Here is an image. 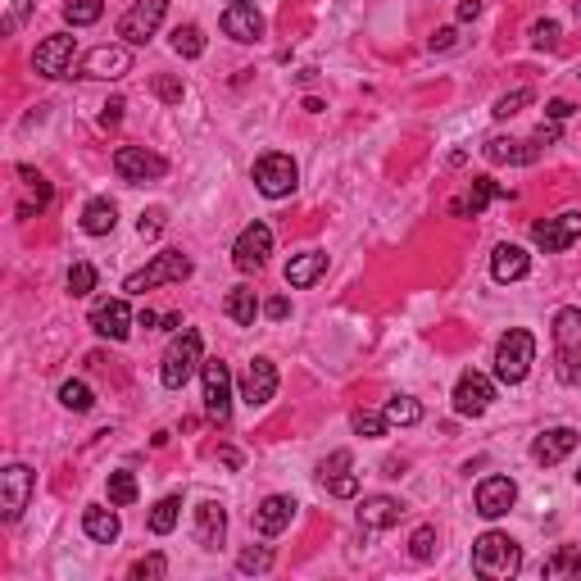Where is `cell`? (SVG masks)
<instances>
[{
    "label": "cell",
    "mask_w": 581,
    "mask_h": 581,
    "mask_svg": "<svg viewBox=\"0 0 581 581\" xmlns=\"http://www.w3.org/2000/svg\"><path fill=\"white\" fill-rule=\"evenodd\" d=\"M554 368L563 386H581V309H559L554 314Z\"/></svg>",
    "instance_id": "obj_1"
},
{
    "label": "cell",
    "mask_w": 581,
    "mask_h": 581,
    "mask_svg": "<svg viewBox=\"0 0 581 581\" xmlns=\"http://www.w3.org/2000/svg\"><path fill=\"white\" fill-rule=\"evenodd\" d=\"M518 568H522V550H518V541H513V536H504V532L477 536V545H473V572H477V577L509 581Z\"/></svg>",
    "instance_id": "obj_2"
},
{
    "label": "cell",
    "mask_w": 581,
    "mask_h": 581,
    "mask_svg": "<svg viewBox=\"0 0 581 581\" xmlns=\"http://www.w3.org/2000/svg\"><path fill=\"white\" fill-rule=\"evenodd\" d=\"M532 364H536V336L522 332V327L504 332L500 345H495V377H500L504 386H518L522 377L532 373Z\"/></svg>",
    "instance_id": "obj_3"
},
{
    "label": "cell",
    "mask_w": 581,
    "mask_h": 581,
    "mask_svg": "<svg viewBox=\"0 0 581 581\" xmlns=\"http://www.w3.org/2000/svg\"><path fill=\"white\" fill-rule=\"evenodd\" d=\"M187 277H191V259L182 255V250H159L146 268H137V273L123 282V291H128V296H146V291H155V286L187 282Z\"/></svg>",
    "instance_id": "obj_4"
},
{
    "label": "cell",
    "mask_w": 581,
    "mask_h": 581,
    "mask_svg": "<svg viewBox=\"0 0 581 581\" xmlns=\"http://www.w3.org/2000/svg\"><path fill=\"white\" fill-rule=\"evenodd\" d=\"M196 368H200V332H182L178 341L168 345L164 368H159V382H164L168 391H182Z\"/></svg>",
    "instance_id": "obj_5"
},
{
    "label": "cell",
    "mask_w": 581,
    "mask_h": 581,
    "mask_svg": "<svg viewBox=\"0 0 581 581\" xmlns=\"http://www.w3.org/2000/svg\"><path fill=\"white\" fill-rule=\"evenodd\" d=\"M32 491H37V473H32L28 463H10L5 473H0V518L5 522H19L23 509H28Z\"/></svg>",
    "instance_id": "obj_6"
},
{
    "label": "cell",
    "mask_w": 581,
    "mask_h": 581,
    "mask_svg": "<svg viewBox=\"0 0 581 581\" xmlns=\"http://www.w3.org/2000/svg\"><path fill=\"white\" fill-rule=\"evenodd\" d=\"M296 182H300V168H296V159L282 155V150H273V155H264L255 164V187L264 191L268 200L291 196V191H296Z\"/></svg>",
    "instance_id": "obj_7"
},
{
    "label": "cell",
    "mask_w": 581,
    "mask_h": 581,
    "mask_svg": "<svg viewBox=\"0 0 581 581\" xmlns=\"http://www.w3.org/2000/svg\"><path fill=\"white\" fill-rule=\"evenodd\" d=\"M200 373H205V414H209V423L227 427L232 423V373H227L223 359L200 364Z\"/></svg>",
    "instance_id": "obj_8"
},
{
    "label": "cell",
    "mask_w": 581,
    "mask_h": 581,
    "mask_svg": "<svg viewBox=\"0 0 581 581\" xmlns=\"http://www.w3.org/2000/svg\"><path fill=\"white\" fill-rule=\"evenodd\" d=\"M164 14H168V0H137V5H132V10L119 19L123 46H146V41L159 32Z\"/></svg>",
    "instance_id": "obj_9"
},
{
    "label": "cell",
    "mask_w": 581,
    "mask_h": 581,
    "mask_svg": "<svg viewBox=\"0 0 581 581\" xmlns=\"http://www.w3.org/2000/svg\"><path fill=\"white\" fill-rule=\"evenodd\" d=\"M114 173H119L123 182H159L168 173V159L155 155V150H146V146H119Z\"/></svg>",
    "instance_id": "obj_10"
},
{
    "label": "cell",
    "mask_w": 581,
    "mask_h": 581,
    "mask_svg": "<svg viewBox=\"0 0 581 581\" xmlns=\"http://www.w3.org/2000/svg\"><path fill=\"white\" fill-rule=\"evenodd\" d=\"M91 332L96 336H105V341H128V332H132V309H128V300L123 296H105V300H96L91 305Z\"/></svg>",
    "instance_id": "obj_11"
},
{
    "label": "cell",
    "mask_w": 581,
    "mask_h": 581,
    "mask_svg": "<svg viewBox=\"0 0 581 581\" xmlns=\"http://www.w3.org/2000/svg\"><path fill=\"white\" fill-rule=\"evenodd\" d=\"M577 237H581V209H568V214H559V218H541V223H532V241L545 250V255H563Z\"/></svg>",
    "instance_id": "obj_12"
},
{
    "label": "cell",
    "mask_w": 581,
    "mask_h": 581,
    "mask_svg": "<svg viewBox=\"0 0 581 581\" xmlns=\"http://www.w3.org/2000/svg\"><path fill=\"white\" fill-rule=\"evenodd\" d=\"M491 400H495V382L486 373H468L454 382V414H463V418H482L486 409H491Z\"/></svg>",
    "instance_id": "obj_13"
},
{
    "label": "cell",
    "mask_w": 581,
    "mask_h": 581,
    "mask_svg": "<svg viewBox=\"0 0 581 581\" xmlns=\"http://www.w3.org/2000/svg\"><path fill=\"white\" fill-rule=\"evenodd\" d=\"M73 50H78V41H73L69 32H55V37H46L37 46L32 69H37L41 78H69V73H73Z\"/></svg>",
    "instance_id": "obj_14"
},
{
    "label": "cell",
    "mask_w": 581,
    "mask_h": 581,
    "mask_svg": "<svg viewBox=\"0 0 581 581\" xmlns=\"http://www.w3.org/2000/svg\"><path fill=\"white\" fill-rule=\"evenodd\" d=\"M268 255H273V227L268 223H250L232 246V259H237L241 273H259L268 264Z\"/></svg>",
    "instance_id": "obj_15"
},
{
    "label": "cell",
    "mask_w": 581,
    "mask_h": 581,
    "mask_svg": "<svg viewBox=\"0 0 581 581\" xmlns=\"http://www.w3.org/2000/svg\"><path fill=\"white\" fill-rule=\"evenodd\" d=\"M273 395H277V364L264 355L250 359L246 373H241V400H246L250 409H264Z\"/></svg>",
    "instance_id": "obj_16"
},
{
    "label": "cell",
    "mask_w": 581,
    "mask_h": 581,
    "mask_svg": "<svg viewBox=\"0 0 581 581\" xmlns=\"http://www.w3.org/2000/svg\"><path fill=\"white\" fill-rule=\"evenodd\" d=\"M132 69V50L128 46H96L82 60V73L78 78H100V82H114V78H123V73Z\"/></svg>",
    "instance_id": "obj_17"
},
{
    "label": "cell",
    "mask_w": 581,
    "mask_h": 581,
    "mask_svg": "<svg viewBox=\"0 0 581 581\" xmlns=\"http://www.w3.org/2000/svg\"><path fill=\"white\" fill-rule=\"evenodd\" d=\"M513 504H518L513 477H482V482H477V513H482V518H504Z\"/></svg>",
    "instance_id": "obj_18"
},
{
    "label": "cell",
    "mask_w": 581,
    "mask_h": 581,
    "mask_svg": "<svg viewBox=\"0 0 581 581\" xmlns=\"http://www.w3.org/2000/svg\"><path fill=\"white\" fill-rule=\"evenodd\" d=\"M300 504L291 500V495H268L264 504L255 509V532L259 536H282L286 527H291V518H296Z\"/></svg>",
    "instance_id": "obj_19"
},
{
    "label": "cell",
    "mask_w": 581,
    "mask_h": 581,
    "mask_svg": "<svg viewBox=\"0 0 581 581\" xmlns=\"http://www.w3.org/2000/svg\"><path fill=\"white\" fill-rule=\"evenodd\" d=\"M572 450H577V432H572V427H550V432L536 436L532 459L541 463V468H554V463H563Z\"/></svg>",
    "instance_id": "obj_20"
},
{
    "label": "cell",
    "mask_w": 581,
    "mask_h": 581,
    "mask_svg": "<svg viewBox=\"0 0 581 581\" xmlns=\"http://www.w3.org/2000/svg\"><path fill=\"white\" fill-rule=\"evenodd\" d=\"M491 200H513V191L500 187L495 178H473V187H468L459 200H454L450 214H473V218H477L486 205H491Z\"/></svg>",
    "instance_id": "obj_21"
},
{
    "label": "cell",
    "mask_w": 581,
    "mask_h": 581,
    "mask_svg": "<svg viewBox=\"0 0 581 581\" xmlns=\"http://www.w3.org/2000/svg\"><path fill=\"white\" fill-rule=\"evenodd\" d=\"M223 536H227V509H223V504H218V500L196 504V541H200V550H218Z\"/></svg>",
    "instance_id": "obj_22"
},
{
    "label": "cell",
    "mask_w": 581,
    "mask_h": 581,
    "mask_svg": "<svg viewBox=\"0 0 581 581\" xmlns=\"http://www.w3.org/2000/svg\"><path fill=\"white\" fill-rule=\"evenodd\" d=\"M223 32L232 41H259L264 37V14L255 5H227L223 10Z\"/></svg>",
    "instance_id": "obj_23"
},
{
    "label": "cell",
    "mask_w": 581,
    "mask_h": 581,
    "mask_svg": "<svg viewBox=\"0 0 581 581\" xmlns=\"http://www.w3.org/2000/svg\"><path fill=\"white\" fill-rule=\"evenodd\" d=\"M532 273V255L522 246H495V255H491V277L495 282H522V277Z\"/></svg>",
    "instance_id": "obj_24"
},
{
    "label": "cell",
    "mask_w": 581,
    "mask_h": 581,
    "mask_svg": "<svg viewBox=\"0 0 581 581\" xmlns=\"http://www.w3.org/2000/svg\"><path fill=\"white\" fill-rule=\"evenodd\" d=\"M486 159H491V164H536V159H541V146H536V141L491 137L486 141Z\"/></svg>",
    "instance_id": "obj_25"
},
{
    "label": "cell",
    "mask_w": 581,
    "mask_h": 581,
    "mask_svg": "<svg viewBox=\"0 0 581 581\" xmlns=\"http://www.w3.org/2000/svg\"><path fill=\"white\" fill-rule=\"evenodd\" d=\"M400 500H391V495H373V500H364V509H359V527L364 532H386V527H395L400 522Z\"/></svg>",
    "instance_id": "obj_26"
},
{
    "label": "cell",
    "mask_w": 581,
    "mask_h": 581,
    "mask_svg": "<svg viewBox=\"0 0 581 581\" xmlns=\"http://www.w3.org/2000/svg\"><path fill=\"white\" fill-rule=\"evenodd\" d=\"M323 273H327V255L323 250H305V255H296L291 264H286V286L305 291V286H314Z\"/></svg>",
    "instance_id": "obj_27"
},
{
    "label": "cell",
    "mask_w": 581,
    "mask_h": 581,
    "mask_svg": "<svg viewBox=\"0 0 581 581\" xmlns=\"http://www.w3.org/2000/svg\"><path fill=\"white\" fill-rule=\"evenodd\" d=\"M82 532H87L91 541H100V545L119 541V513H114V509H100V504H91V509L82 513Z\"/></svg>",
    "instance_id": "obj_28"
},
{
    "label": "cell",
    "mask_w": 581,
    "mask_h": 581,
    "mask_svg": "<svg viewBox=\"0 0 581 581\" xmlns=\"http://www.w3.org/2000/svg\"><path fill=\"white\" fill-rule=\"evenodd\" d=\"M223 309H227V318H232L237 327H255V318H259V300H255V291H250V286L227 291Z\"/></svg>",
    "instance_id": "obj_29"
},
{
    "label": "cell",
    "mask_w": 581,
    "mask_h": 581,
    "mask_svg": "<svg viewBox=\"0 0 581 581\" xmlns=\"http://www.w3.org/2000/svg\"><path fill=\"white\" fill-rule=\"evenodd\" d=\"M114 223H119V209L109 205V200H91V205L82 209V232H87V237H109Z\"/></svg>",
    "instance_id": "obj_30"
},
{
    "label": "cell",
    "mask_w": 581,
    "mask_h": 581,
    "mask_svg": "<svg viewBox=\"0 0 581 581\" xmlns=\"http://www.w3.org/2000/svg\"><path fill=\"white\" fill-rule=\"evenodd\" d=\"M545 581H572L581 577V550L577 545H563V550H554L550 559H545Z\"/></svg>",
    "instance_id": "obj_31"
},
{
    "label": "cell",
    "mask_w": 581,
    "mask_h": 581,
    "mask_svg": "<svg viewBox=\"0 0 581 581\" xmlns=\"http://www.w3.org/2000/svg\"><path fill=\"white\" fill-rule=\"evenodd\" d=\"M386 418H391V427H414L423 423V404L414 395H391L386 400Z\"/></svg>",
    "instance_id": "obj_32"
},
{
    "label": "cell",
    "mask_w": 581,
    "mask_h": 581,
    "mask_svg": "<svg viewBox=\"0 0 581 581\" xmlns=\"http://www.w3.org/2000/svg\"><path fill=\"white\" fill-rule=\"evenodd\" d=\"M173 50H178L182 60H200V55H205V32H200L196 23H178V28H173Z\"/></svg>",
    "instance_id": "obj_33"
},
{
    "label": "cell",
    "mask_w": 581,
    "mask_h": 581,
    "mask_svg": "<svg viewBox=\"0 0 581 581\" xmlns=\"http://www.w3.org/2000/svg\"><path fill=\"white\" fill-rule=\"evenodd\" d=\"M178 513H182V500H178V495L159 500L155 509H150V532H155V536H168L173 527H178Z\"/></svg>",
    "instance_id": "obj_34"
},
{
    "label": "cell",
    "mask_w": 581,
    "mask_h": 581,
    "mask_svg": "<svg viewBox=\"0 0 581 581\" xmlns=\"http://www.w3.org/2000/svg\"><path fill=\"white\" fill-rule=\"evenodd\" d=\"M350 427H355L359 436H368V441H382V436L391 432V418H386V414H373V409H355Z\"/></svg>",
    "instance_id": "obj_35"
},
{
    "label": "cell",
    "mask_w": 581,
    "mask_h": 581,
    "mask_svg": "<svg viewBox=\"0 0 581 581\" xmlns=\"http://www.w3.org/2000/svg\"><path fill=\"white\" fill-rule=\"evenodd\" d=\"M32 5H37V0H0V32L14 37V32L23 28V19L32 14Z\"/></svg>",
    "instance_id": "obj_36"
},
{
    "label": "cell",
    "mask_w": 581,
    "mask_h": 581,
    "mask_svg": "<svg viewBox=\"0 0 581 581\" xmlns=\"http://www.w3.org/2000/svg\"><path fill=\"white\" fill-rule=\"evenodd\" d=\"M100 14H105V0H64V19H69L73 28H87Z\"/></svg>",
    "instance_id": "obj_37"
},
{
    "label": "cell",
    "mask_w": 581,
    "mask_h": 581,
    "mask_svg": "<svg viewBox=\"0 0 581 581\" xmlns=\"http://www.w3.org/2000/svg\"><path fill=\"white\" fill-rule=\"evenodd\" d=\"M60 404H64V409H73V414H87L91 404H96V395H91L87 382H64L60 386Z\"/></svg>",
    "instance_id": "obj_38"
},
{
    "label": "cell",
    "mask_w": 581,
    "mask_h": 581,
    "mask_svg": "<svg viewBox=\"0 0 581 581\" xmlns=\"http://www.w3.org/2000/svg\"><path fill=\"white\" fill-rule=\"evenodd\" d=\"M19 178H23V187L32 191V209H37V214H41V209L50 205V182L41 178L37 168H28V164H19Z\"/></svg>",
    "instance_id": "obj_39"
},
{
    "label": "cell",
    "mask_w": 581,
    "mask_h": 581,
    "mask_svg": "<svg viewBox=\"0 0 581 581\" xmlns=\"http://www.w3.org/2000/svg\"><path fill=\"white\" fill-rule=\"evenodd\" d=\"M109 504H137V477L132 473H109Z\"/></svg>",
    "instance_id": "obj_40"
},
{
    "label": "cell",
    "mask_w": 581,
    "mask_h": 581,
    "mask_svg": "<svg viewBox=\"0 0 581 581\" xmlns=\"http://www.w3.org/2000/svg\"><path fill=\"white\" fill-rule=\"evenodd\" d=\"M532 91H527V87H518V91H509V96H500V100H495V109H491V114H495V119H513V114H522V109H527V105H532Z\"/></svg>",
    "instance_id": "obj_41"
},
{
    "label": "cell",
    "mask_w": 581,
    "mask_h": 581,
    "mask_svg": "<svg viewBox=\"0 0 581 581\" xmlns=\"http://www.w3.org/2000/svg\"><path fill=\"white\" fill-rule=\"evenodd\" d=\"M237 568L241 572H268L273 568V550H268V545H250V550H241Z\"/></svg>",
    "instance_id": "obj_42"
},
{
    "label": "cell",
    "mask_w": 581,
    "mask_h": 581,
    "mask_svg": "<svg viewBox=\"0 0 581 581\" xmlns=\"http://www.w3.org/2000/svg\"><path fill=\"white\" fill-rule=\"evenodd\" d=\"M168 572V559L164 554H146V559L132 563V581H159Z\"/></svg>",
    "instance_id": "obj_43"
},
{
    "label": "cell",
    "mask_w": 581,
    "mask_h": 581,
    "mask_svg": "<svg viewBox=\"0 0 581 581\" xmlns=\"http://www.w3.org/2000/svg\"><path fill=\"white\" fill-rule=\"evenodd\" d=\"M91 291H96V268L73 264L69 268V296H91Z\"/></svg>",
    "instance_id": "obj_44"
},
{
    "label": "cell",
    "mask_w": 581,
    "mask_h": 581,
    "mask_svg": "<svg viewBox=\"0 0 581 581\" xmlns=\"http://www.w3.org/2000/svg\"><path fill=\"white\" fill-rule=\"evenodd\" d=\"M409 554H414L418 563H427L436 554V527H418L414 541H409Z\"/></svg>",
    "instance_id": "obj_45"
},
{
    "label": "cell",
    "mask_w": 581,
    "mask_h": 581,
    "mask_svg": "<svg viewBox=\"0 0 581 581\" xmlns=\"http://www.w3.org/2000/svg\"><path fill=\"white\" fill-rule=\"evenodd\" d=\"M532 46L536 50H554V46H559V23H554V19L532 23Z\"/></svg>",
    "instance_id": "obj_46"
},
{
    "label": "cell",
    "mask_w": 581,
    "mask_h": 581,
    "mask_svg": "<svg viewBox=\"0 0 581 581\" xmlns=\"http://www.w3.org/2000/svg\"><path fill=\"white\" fill-rule=\"evenodd\" d=\"M159 232H164V209H146V214H141V223H137V237L141 241H155Z\"/></svg>",
    "instance_id": "obj_47"
},
{
    "label": "cell",
    "mask_w": 581,
    "mask_h": 581,
    "mask_svg": "<svg viewBox=\"0 0 581 581\" xmlns=\"http://www.w3.org/2000/svg\"><path fill=\"white\" fill-rule=\"evenodd\" d=\"M327 491H332V495H336V500H350V495H359V477H355V473L327 477Z\"/></svg>",
    "instance_id": "obj_48"
},
{
    "label": "cell",
    "mask_w": 581,
    "mask_h": 581,
    "mask_svg": "<svg viewBox=\"0 0 581 581\" xmlns=\"http://www.w3.org/2000/svg\"><path fill=\"white\" fill-rule=\"evenodd\" d=\"M345 468H350V450H336L332 459H323V463H318V477H323V482H327V477H341Z\"/></svg>",
    "instance_id": "obj_49"
},
{
    "label": "cell",
    "mask_w": 581,
    "mask_h": 581,
    "mask_svg": "<svg viewBox=\"0 0 581 581\" xmlns=\"http://www.w3.org/2000/svg\"><path fill=\"white\" fill-rule=\"evenodd\" d=\"M182 91H187V87H182L178 78H155V96H159V100H168V105H178Z\"/></svg>",
    "instance_id": "obj_50"
},
{
    "label": "cell",
    "mask_w": 581,
    "mask_h": 581,
    "mask_svg": "<svg viewBox=\"0 0 581 581\" xmlns=\"http://www.w3.org/2000/svg\"><path fill=\"white\" fill-rule=\"evenodd\" d=\"M532 141H536V146H541V150H545V146H554V141H559V123H554V119H550V123H541Z\"/></svg>",
    "instance_id": "obj_51"
},
{
    "label": "cell",
    "mask_w": 581,
    "mask_h": 581,
    "mask_svg": "<svg viewBox=\"0 0 581 581\" xmlns=\"http://www.w3.org/2000/svg\"><path fill=\"white\" fill-rule=\"evenodd\" d=\"M454 46H459V32H454V28L432 32V50H454Z\"/></svg>",
    "instance_id": "obj_52"
},
{
    "label": "cell",
    "mask_w": 581,
    "mask_h": 581,
    "mask_svg": "<svg viewBox=\"0 0 581 581\" xmlns=\"http://www.w3.org/2000/svg\"><path fill=\"white\" fill-rule=\"evenodd\" d=\"M545 114H550L554 123H563V119H572V105H568V100H550V105H545Z\"/></svg>",
    "instance_id": "obj_53"
},
{
    "label": "cell",
    "mask_w": 581,
    "mask_h": 581,
    "mask_svg": "<svg viewBox=\"0 0 581 581\" xmlns=\"http://www.w3.org/2000/svg\"><path fill=\"white\" fill-rule=\"evenodd\" d=\"M123 119V100H109L105 105V114H100V123H105V128H114V123Z\"/></svg>",
    "instance_id": "obj_54"
},
{
    "label": "cell",
    "mask_w": 581,
    "mask_h": 581,
    "mask_svg": "<svg viewBox=\"0 0 581 581\" xmlns=\"http://www.w3.org/2000/svg\"><path fill=\"white\" fill-rule=\"evenodd\" d=\"M264 314H268V318H277V323H282V318L291 314V305H286V300L277 296V300H268V305H264Z\"/></svg>",
    "instance_id": "obj_55"
},
{
    "label": "cell",
    "mask_w": 581,
    "mask_h": 581,
    "mask_svg": "<svg viewBox=\"0 0 581 581\" xmlns=\"http://www.w3.org/2000/svg\"><path fill=\"white\" fill-rule=\"evenodd\" d=\"M477 14H482V0H463V5H459V19H463V23L477 19Z\"/></svg>",
    "instance_id": "obj_56"
},
{
    "label": "cell",
    "mask_w": 581,
    "mask_h": 581,
    "mask_svg": "<svg viewBox=\"0 0 581 581\" xmlns=\"http://www.w3.org/2000/svg\"><path fill=\"white\" fill-rule=\"evenodd\" d=\"M159 323H164V318L150 314V309H141V314H137V327H146V332H150V327H159Z\"/></svg>",
    "instance_id": "obj_57"
},
{
    "label": "cell",
    "mask_w": 581,
    "mask_h": 581,
    "mask_svg": "<svg viewBox=\"0 0 581 581\" xmlns=\"http://www.w3.org/2000/svg\"><path fill=\"white\" fill-rule=\"evenodd\" d=\"M232 5H250V0H232Z\"/></svg>",
    "instance_id": "obj_58"
},
{
    "label": "cell",
    "mask_w": 581,
    "mask_h": 581,
    "mask_svg": "<svg viewBox=\"0 0 581 581\" xmlns=\"http://www.w3.org/2000/svg\"><path fill=\"white\" fill-rule=\"evenodd\" d=\"M577 482H581V473H577Z\"/></svg>",
    "instance_id": "obj_59"
}]
</instances>
